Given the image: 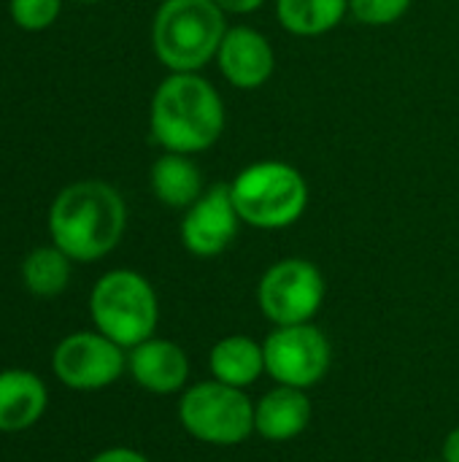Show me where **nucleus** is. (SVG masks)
I'll use <instances>...</instances> for the list:
<instances>
[{"instance_id": "obj_11", "label": "nucleus", "mask_w": 459, "mask_h": 462, "mask_svg": "<svg viewBox=\"0 0 459 462\" xmlns=\"http://www.w3.org/2000/svg\"><path fill=\"white\" fill-rule=\"evenodd\" d=\"M127 374L151 395H173L189 382V357L179 344L151 336L127 349Z\"/></svg>"}, {"instance_id": "obj_3", "label": "nucleus", "mask_w": 459, "mask_h": 462, "mask_svg": "<svg viewBox=\"0 0 459 462\" xmlns=\"http://www.w3.org/2000/svg\"><path fill=\"white\" fill-rule=\"evenodd\" d=\"M225 32V11L214 0H165L151 24V43L173 73H197L216 57Z\"/></svg>"}, {"instance_id": "obj_9", "label": "nucleus", "mask_w": 459, "mask_h": 462, "mask_svg": "<svg viewBox=\"0 0 459 462\" xmlns=\"http://www.w3.org/2000/svg\"><path fill=\"white\" fill-rule=\"evenodd\" d=\"M127 349L97 330L65 336L51 355V371L60 384L76 393H97L111 387L127 371Z\"/></svg>"}, {"instance_id": "obj_25", "label": "nucleus", "mask_w": 459, "mask_h": 462, "mask_svg": "<svg viewBox=\"0 0 459 462\" xmlns=\"http://www.w3.org/2000/svg\"><path fill=\"white\" fill-rule=\"evenodd\" d=\"M422 462H433V460H422Z\"/></svg>"}, {"instance_id": "obj_23", "label": "nucleus", "mask_w": 459, "mask_h": 462, "mask_svg": "<svg viewBox=\"0 0 459 462\" xmlns=\"http://www.w3.org/2000/svg\"><path fill=\"white\" fill-rule=\"evenodd\" d=\"M441 462H459V428H454V430L444 439Z\"/></svg>"}, {"instance_id": "obj_4", "label": "nucleus", "mask_w": 459, "mask_h": 462, "mask_svg": "<svg viewBox=\"0 0 459 462\" xmlns=\"http://www.w3.org/2000/svg\"><path fill=\"white\" fill-rule=\"evenodd\" d=\"M89 317L97 333H103L122 349H133L151 338L157 330V292L138 271H108L95 282L89 292Z\"/></svg>"}, {"instance_id": "obj_12", "label": "nucleus", "mask_w": 459, "mask_h": 462, "mask_svg": "<svg viewBox=\"0 0 459 462\" xmlns=\"http://www.w3.org/2000/svg\"><path fill=\"white\" fill-rule=\"evenodd\" d=\"M219 68L225 79L238 89H257L262 87L276 65L273 49L268 38L252 27H230L222 38L216 51Z\"/></svg>"}, {"instance_id": "obj_15", "label": "nucleus", "mask_w": 459, "mask_h": 462, "mask_svg": "<svg viewBox=\"0 0 459 462\" xmlns=\"http://www.w3.org/2000/svg\"><path fill=\"white\" fill-rule=\"evenodd\" d=\"M211 379L246 390L265 374V352L262 344L252 336H225L208 352Z\"/></svg>"}, {"instance_id": "obj_22", "label": "nucleus", "mask_w": 459, "mask_h": 462, "mask_svg": "<svg viewBox=\"0 0 459 462\" xmlns=\"http://www.w3.org/2000/svg\"><path fill=\"white\" fill-rule=\"evenodd\" d=\"M225 14H252L257 11L265 0H214Z\"/></svg>"}, {"instance_id": "obj_16", "label": "nucleus", "mask_w": 459, "mask_h": 462, "mask_svg": "<svg viewBox=\"0 0 459 462\" xmlns=\"http://www.w3.org/2000/svg\"><path fill=\"white\" fill-rule=\"evenodd\" d=\"M151 189L160 203L170 208H189L203 195V176L187 154L165 152L151 165Z\"/></svg>"}, {"instance_id": "obj_17", "label": "nucleus", "mask_w": 459, "mask_h": 462, "mask_svg": "<svg viewBox=\"0 0 459 462\" xmlns=\"http://www.w3.org/2000/svg\"><path fill=\"white\" fill-rule=\"evenodd\" d=\"M349 11V0H276V16L292 35H322Z\"/></svg>"}, {"instance_id": "obj_21", "label": "nucleus", "mask_w": 459, "mask_h": 462, "mask_svg": "<svg viewBox=\"0 0 459 462\" xmlns=\"http://www.w3.org/2000/svg\"><path fill=\"white\" fill-rule=\"evenodd\" d=\"M89 462H151L143 452L130 449V447H108L103 452H97Z\"/></svg>"}, {"instance_id": "obj_8", "label": "nucleus", "mask_w": 459, "mask_h": 462, "mask_svg": "<svg viewBox=\"0 0 459 462\" xmlns=\"http://www.w3.org/2000/svg\"><path fill=\"white\" fill-rule=\"evenodd\" d=\"M262 352L265 374L276 384L306 393L317 387L333 365V346L314 322L273 328L262 341Z\"/></svg>"}, {"instance_id": "obj_20", "label": "nucleus", "mask_w": 459, "mask_h": 462, "mask_svg": "<svg viewBox=\"0 0 459 462\" xmlns=\"http://www.w3.org/2000/svg\"><path fill=\"white\" fill-rule=\"evenodd\" d=\"M411 0H349L352 14L363 22V24H392L398 22L406 11H409Z\"/></svg>"}, {"instance_id": "obj_10", "label": "nucleus", "mask_w": 459, "mask_h": 462, "mask_svg": "<svg viewBox=\"0 0 459 462\" xmlns=\"http://www.w3.org/2000/svg\"><path fill=\"white\" fill-rule=\"evenodd\" d=\"M241 217L230 195V184H216L203 192L181 219L184 249L195 257L222 254L238 233Z\"/></svg>"}, {"instance_id": "obj_18", "label": "nucleus", "mask_w": 459, "mask_h": 462, "mask_svg": "<svg viewBox=\"0 0 459 462\" xmlns=\"http://www.w3.org/2000/svg\"><path fill=\"white\" fill-rule=\"evenodd\" d=\"M70 257L54 244L32 249L22 263V282L35 298H57L68 290L70 282Z\"/></svg>"}, {"instance_id": "obj_2", "label": "nucleus", "mask_w": 459, "mask_h": 462, "mask_svg": "<svg viewBox=\"0 0 459 462\" xmlns=\"http://www.w3.org/2000/svg\"><path fill=\"white\" fill-rule=\"evenodd\" d=\"M225 130L219 92L197 73H170L151 97V135L179 154L211 149Z\"/></svg>"}, {"instance_id": "obj_1", "label": "nucleus", "mask_w": 459, "mask_h": 462, "mask_svg": "<svg viewBox=\"0 0 459 462\" xmlns=\"http://www.w3.org/2000/svg\"><path fill=\"white\" fill-rule=\"evenodd\" d=\"M127 227L122 195L106 181H76L49 208L51 244L76 263H95L116 249Z\"/></svg>"}, {"instance_id": "obj_7", "label": "nucleus", "mask_w": 459, "mask_h": 462, "mask_svg": "<svg viewBox=\"0 0 459 462\" xmlns=\"http://www.w3.org/2000/svg\"><path fill=\"white\" fill-rule=\"evenodd\" d=\"M325 295L327 284L322 271L303 257L279 260L257 284V306L276 328L314 322Z\"/></svg>"}, {"instance_id": "obj_24", "label": "nucleus", "mask_w": 459, "mask_h": 462, "mask_svg": "<svg viewBox=\"0 0 459 462\" xmlns=\"http://www.w3.org/2000/svg\"><path fill=\"white\" fill-rule=\"evenodd\" d=\"M78 3H100V0H78Z\"/></svg>"}, {"instance_id": "obj_6", "label": "nucleus", "mask_w": 459, "mask_h": 462, "mask_svg": "<svg viewBox=\"0 0 459 462\" xmlns=\"http://www.w3.org/2000/svg\"><path fill=\"white\" fill-rule=\"evenodd\" d=\"M179 422L200 444L238 447L254 436V403L246 390L206 379L181 393Z\"/></svg>"}, {"instance_id": "obj_19", "label": "nucleus", "mask_w": 459, "mask_h": 462, "mask_svg": "<svg viewBox=\"0 0 459 462\" xmlns=\"http://www.w3.org/2000/svg\"><path fill=\"white\" fill-rule=\"evenodd\" d=\"M60 8L62 0H11V16L27 32L51 27L60 16Z\"/></svg>"}, {"instance_id": "obj_5", "label": "nucleus", "mask_w": 459, "mask_h": 462, "mask_svg": "<svg viewBox=\"0 0 459 462\" xmlns=\"http://www.w3.org/2000/svg\"><path fill=\"white\" fill-rule=\"evenodd\" d=\"M241 222L260 230H281L295 225L308 206V184L303 173L287 162H254L230 184Z\"/></svg>"}, {"instance_id": "obj_14", "label": "nucleus", "mask_w": 459, "mask_h": 462, "mask_svg": "<svg viewBox=\"0 0 459 462\" xmlns=\"http://www.w3.org/2000/svg\"><path fill=\"white\" fill-rule=\"evenodd\" d=\"M49 406L43 379L24 368L0 371V433H22L41 422Z\"/></svg>"}, {"instance_id": "obj_13", "label": "nucleus", "mask_w": 459, "mask_h": 462, "mask_svg": "<svg viewBox=\"0 0 459 462\" xmlns=\"http://www.w3.org/2000/svg\"><path fill=\"white\" fill-rule=\"evenodd\" d=\"M311 401L306 390L276 384L254 403V433L271 444H287L311 425Z\"/></svg>"}]
</instances>
